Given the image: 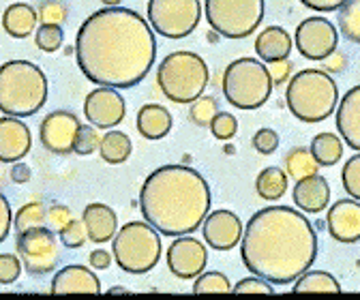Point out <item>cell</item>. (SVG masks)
<instances>
[{"label": "cell", "instance_id": "obj_29", "mask_svg": "<svg viewBox=\"0 0 360 300\" xmlns=\"http://www.w3.org/2000/svg\"><path fill=\"white\" fill-rule=\"evenodd\" d=\"M131 150H133V144H131L129 136L122 131H114V129H110V131L101 138L99 155L110 165L124 163L131 157Z\"/></svg>", "mask_w": 360, "mask_h": 300}, {"label": "cell", "instance_id": "obj_14", "mask_svg": "<svg viewBox=\"0 0 360 300\" xmlns=\"http://www.w3.org/2000/svg\"><path fill=\"white\" fill-rule=\"evenodd\" d=\"M79 126L82 122L71 112L58 110L48 114L39 126V138L43 148L52 155H71Z\"/></svg>", "mask_w": 360, "mask_h": 300}, {"label": "cell", "instance_id": "obj_25", "mask_svg": "<svg viewBox=\"0 0 360 300\" xmlns=\"http://www.w3.org/2000/svg\"><path fill=\"white\" fill-rule=\"evenodd\" d=\"M37 22H39V11H34V7L26 3H13L3 13V28L13 39H26L34 34Z\"/></svg>", "mask_w": 360, "mask_h": 300}, {"label": "cell", "instance_id": "obj_41", "mask_svg": "<svg viewBox=\"0 0 360 300\" xmlns=\"http://www.w3.org/2000/svg\"><path fill=\"white\" fill-rule=\"evenodd\" d=\"M67 5L60 3V0H45V3L39 7V20L43 24H63L67 20Z\"/></svg>", "mask_w": 360, "mask_h": 300}, {"label": "cell", "instance_id": "obj_33", "mask_svg": "<svg viewBox=\"0 0 360 300\" xmlns=\"http://www.w3.org/2000/svg\"><path fill=\"white\" fill-rule=\"evenodd\" d=\"M232 292V283L219 270H208L202 273L200 277H195L193 283V294H230Z\"/></svg>", "mask_w": 360, "mask_h": 300}, {"label": "cell", "instance_id": "obj_19", "mask_svg": "<svg viewBox=\"0 0 360 300\" xmlns=\"http://www.w3.org/2000/svg\"><path fill=\"white\" fill-rule=\"evenodd\" d=\"M335 122L341 140L356 152H360V84L343 95L335 110Z\"/></svg>", "mask_w": 360, "mask_h": 300}, {"label": "cell", "instance_id": "obj_15", "mask_svg": "<svg viewBox=\"0 0 360 300\" xmlns=\"http://www.w3.org/2000/svg\"><path fill=\"white\" fill-rule=\"evenodd\" d=\"M127 114V101L116 89L110 86H97L84 99V116L97 129H114L122 122Z\"/></svg>", "mask_w": 360, "mask_h": 300}, {"label": "cell", "instance_id": "obj_5", "mask_svg": "<svg viewBox=\"0 0 360 300\" xmlns=\"http://www.w3.org/2000/svg\"><path fill=\"white\" fill-rule=\"evenodd\" d=\"M285 103L300 122H322L339 105V89L324 69H302L288 81Z\"/></svg>", "mask_w": 360, "mask_h": 300}, {"label": "cell", "instance_id": "obj_30", "mask_svg": "<svg viewBox=\"0 0 360 300\" xmlns=\"http://www.w3.org/2000/svg\"><path fill=\"white\" fill-rule=\"evenodd\" d=\"M318 169H320V163L315 161V157L311 155L309 148H294L285 157L288 176H292L296 181L304 178V176H311V174H318Z\"/></svg>", "mask_w": 360, "mask_h": 300}, {"label": "cell", "instance_id": "obj_10", "mask_svg": "<svg viewBox=\"0 0 360 300\" xmlns=\"http://www.w3.org/2000/svg\"><path fill=\"white\" fill-rule=\"evenodd\" d=\"M146 18L157 34L185 39L202 20V3L200 0H148Z\"/></svg>", "mask_w": 360, "mask_h": 300}, {"label": "cell", "instance_id": "obj_1", "mask_svg": "<svg viewBox=\"0 0 360 300\" xmlns=\"http://www.w3.org/2000/svg\"><path fill=\"white\" fill-rule=\"evenodd\" d=\"M155 58V30L133 9L120 5L99 9L77 28V67L97 86L133 89L150 73Z\"/></svg>", "mask_w": 360, "mask_h": 300}, {"label": "cell", "instance_id": "obj_42", "mask_svg": "<svg viewBox=\"0 0 360 300\" xmlns=\"http://www.w3.org/2000/svg\"><path fill=\"white\" fill-rule=\"evenodd\" d=\"M251 144L259 155H273L279 148V136H277L275 129L264 126V129H257V131H255Z\"/></svg>", "mask_w": 360, "mask_h": 300}, {"label": "cell", "instance_id": "obj_20", "mask_svg": "<svg viewBox=\"0 0 360 300\" xmlns=\"http://www.w3.org/2000/svg\"><path fill=\"white\" fill-rule=\"evenodd\" d=\"M292 200H294V206H298L302 212H309V214L322 212L326 210L330 202V185L320 174L298 178L292 189Z\"/></svg>", "mask_w": 360, "mask_h": 300}, {"label": "cell", "instance_id": "obj_22", "mask_svg": "<svg viewBox=\"0 0 360 300\" xmlns=\"http://www.w3.org/2000/svg\"><path fill=\"white\" fill-rule=\"evenodd\" d=\"M82 221L86 226L88 240L97 242V244L112 240L118 232V217H116L114 208H110L108 204H101V202L88 204L82 212Z\"/></svg>", "mask_w": 360, "mask_h": 300}, {"label": "cell", "instance_id": "obj_36", "mask_svg": "<svg viewBox=\"0 0 360 300\" xmlns=\"http://www.w3.org/2000/svg\"><path fill=\"white\" fill-rule=\"evenodd\" d=\"M99 146H101V138L97 133V126L95 124H82L79 131H77V138H75L73 152L79 157H86V155H93Z\"/></svg>", "mask_w": 360, "mask_h": 300}, {"label": "cell", "instance_id": "obj_34", "mask_svg": "<svg viewBox=\"0 0 360 300\" xmlns=\"http://www.w3.org/2000/svg\"><path fill=\"white\" fill-rule=\"evenodd\" d=\"M63 39H65V32L58 24H41L34 32L37 48L45 54H52V52L60 50Z\"/></svg>", "mask_w": 360, "mask_h": 300}, {"label": "cell", "instance_id": "obj_23", "mask_svg": "<svg viewBox=\"0 0 360 300\" xmlns=\"http://www.w3.org/2000/svg\"><path fill=\"white\" fill-rule=\"evenodd\" d=\"M255 52L268 65L288 60L292 54V34L281 26H268L255 39Z\"/></svg>", "mask_w": 360, "mask_h": 300}, {"label": "cell", "instance_id": "obj_21", "mask_svg": "<svg viewBox=\"0 0 360 300\" xmlns=\"http://www.w3.org/2000/svg\"><path fill=\"white\" fill-rule=\"evenodd\" d=\"M50 289L52 294H101V281L90 268L71 264L56 273Z\"/></svg>", "mask_w": 360, "mask_h": 300}, {"label": "cell", "instance_id": "obj_39", "mask_svg": "<svg viewBox=\"0 0 360 300\" xmlns=\"http://www.w3.org/2000/svg\"><path fill=\"white\" fill-rule=\"evenodd\" d=\"M22 257L13 255V253H3L0 255V283L3 285H11L13 281L20 279L22 275Z\"/></svg>", "mask_w": 360, "mask_h": 300}, {"label": "cell", "instance_id": "obj_26", "mask_svg": "<svg viewBox=\"0 0 360 300\" xmlns=\"http://www.w3.org/2000/svg\"><path fill=\"white\" fill-rule=\"evenodd\" d=\"M288 171L279 167H264L255 178V191L266 202H277L288 191Z\"/></svg>", "mask_w": 360, "mask_h": 300}, {"label": "cell", "instance_id": "obj_11", "mask_svg": "<svg viewBox=\"0 0 360 300\" xmlns=\"http://www.w3.org/2000/svg\"><path fill=\"white\" fill-rule=\"evenodd\" d=\"M18 255L22 257L24 268L32 277H43L50 275L60 260V249H58V238L52 228H32L26 230L18 236Z\"/></svg>", "mask_w": 360, "mask_h": 300}, {"label": "cell", "instance_id": "obj_47", "mask_svg": "<svg viewBox=\"0 0 360 300\" xmlns=\"http://www.w3.org/2000/svg\"><path fill=\"white\" fill-rule=\"evenodd\" d=\"M0 212H3V223H0V242H5L9 236V230L13 226L11 221V206L5 195H0Z\"/></svg>", "mask_w": 360, "mask_h": 300}, {"label": "cell", "instance_id": "obj_24", "mask_svg": "<svg viewBox=\"0 0 360 300\" xmlns=\"http://www.w3.org/2000/svg\"><path fill=\"white\" fill-rule=\"evenodd\" d=\"M135 126H138V133L146 140H163L172 131L174 118L167 107L159 103H144L138 110Z\"/></svg>", "mask_w": 360, "mask_h": 300}, {"label": "cell", "instance_id": "obj_16", "mask_svg": "<svg viewBox=\"0 0 360 300\" xmlns=\"http://www.w3.org/2000/svg\"><path fill=\"white\" fill-rule=\"evenodd\" d=\"M245 228L236 212L232 210H212L202 223V236L208 247L217 251H230L243 240Z\"/></svg>", "mask_w": 360, "mask_h": 300}, {"label": "cell", "instance_id": "obj_31", "mask_svg": "<svg viewBox=\"0 0 360 300\" xmlns=\"http://www.w3.org/2000/svg\"><path fill=\"white\" fill-rule=\"evenodd\" d=\"M339 30L341 34L352 41L360 43V0H347V3L339 9Z\"/></svg>", "mask_w": 360, "mask_h": 300}, {"label": "cell", "instance_id": "obj_8", "mask_svg": "<svg viewBox=\"0 0 360 300\" xmlns=\"http://www.w3.org/2000/svg\"><path fill=\"white\" fill-rule=\"evenodd\" d=\"M273 77L257 58H238L223 71V97L238 110H257L273 95Z\"/></svg>", "mask_w": 360, "mask_h": 300}, {"label": "cell", "instance_id": "obj_51", "mask_svg": "<svg viewBox=\"0 0 360 300\" xmlns=\"http://www.w3.org/2000/svg\"><path fill=\"white\" fill-rule=\"evenodd\" d=\"M105 294H129V289H127V287H118V285H114V287H110Z\"/></svg>", "mask_w": 360, "mask_h": 300}, {"label": "cell", "instance_id": "obj_43", "mask_svg": "<svg viewBox=\"0 0 360 300\" xmlns=\"http://www.w3.org/2000/svg\"><path fill=\"white\" fill-rule=\"evenodd\" d=\"M234 294H275V285L262 277H247L232 287Z\"/></svg>", "mask_w": 360, "mask_h": 300}, {"label": "cell", "instance_id": "obj_37", "mask_svg": "<svg viewBox=\"0 0 360 300\" xmlns=\"http://www.w3.org/2000/svg\"><path fill=\"white\" fill-rule=\"evenodd\" d=\"M210 133L221 140V142H228L236 136L238 131V120L234 114H228V112H219L212 120H210Z\"/></svg>", "mask_w": 360, "mask_h": 300}, {"label": "cell", "instance_id": "obj_6", "mask_svg": "<svg viewBox=\"0 0 360 300\" xmlns=\"http://www.w3.org/2000/svg\"><path fill=\"white\" fill-rule=\"evenodd\" d=\"M210 79L206 60L189 50H178L167 54L157 69V84L165 99L172 103L189 105L204 97Z\"/></svg>", "mask_w": 360, "mask_h": 300}, {"label": "cell", "instance_id": "obj_13", "mask_svg": "<svg viewBox=\"0 0 360 300\" xmlns=\"http://www.w3.org/2000/svg\"><path fill=\"white\" fill-rule=\"evenodd\" d=\"M208 264V251L206 244L189 234L185 236H176L167 249V268L172 275L178 279H195L206 270Z\"/></svg>", "mask_w": 360, "mask_h": 300}, {"label": "cell", "instance_id": "obj_44", "mask_svg": "<svg viewBox=\"0 0 360 300\" xmlns=\"http://www.w3.org/2000/svg\"><path fill=\"white\" fill-rule=\"evenodd\" d=\"M71 219H73L71 210H69L67 206H63V204H54V206L48 210V223H50V228H52L54 232H58V234L71 223Z\"/></svg>", "mask_w": 360, "mask_h": 300}, {"label": "cell", "instance_id": "obj_45", "mask_svg": "<svg viewBox=\"0 0 360 300\" xmlns=\"http://www.w3.org/2000/svg\"><path fill=\"white\" fill-rule=\"evenodd\" d=\"M300 3L313 11H320V13H328V11H339L347 0H300Z\"/></svg>", "mask_w": 360, "mask_h": 300}, {"label": "cell", "instance_id": "obj_12", "mask_svg": "<svg viewBox=\"0 0 360 300\" xmlns=\"http://www.w3.org/2000/svg\"><path fill=\"white\" fill-rule=\"evenodd\" d=\"M294 46L309 60H326L339 46V32L326 18H307L294 32Z\"/></svg>", "mask_w": 360, "mask_h": 300}, {"label": "cell", "instance_id": "obj_32", "mask_svg": "<svg viewBox=\"0 0 360 300\" xmlns=\"http://www.w3.org/2000/svg\"><path fill=\"white\" fill-rule=\"evenodd\" d=\"M45 219H48V210H45V206L41 202H28L26 206H22L18 210L15 219H13V226H15L18 234H22L26 230L43 226Z\"/></svg>", "mask_w": 360, "mask_h": 300}, {"label": "cell", "instance_id": "obj_3", "mask_svg": "<svg viewBox=\"0 0 360 300\" xmlns=\"http://www.w3.org/2000/svg\"><path fill=\"white\" fill-rule=\"evenodd\" d=\"M210 185L185 163L161 165L146 176L140 189L144 221L163 236H185L202 228L210 210Z\"/></svg>", "mask_w": 360, "mask_h": 300}, {"label": "cell", "instance_id": "obj_2", "mask_svg": "<svg viewBox=\"0 0 360 300\" xmlns=\"http://www.w3.org/2000/svg\"><path fill=\"white\" fill-rule=\"evenodd\" d=\"M245 268L273 285H290L318 257V234L292 206H266L251 214L240 240Z\"/></svg>", "mask_w": 360, "mask_h": 300}, {"label": "cell", "instance_id": "obj_7", "mask_svg": "<svg viewBox=\"0 0 360 300\" xmlns=\"http://www.w3.org/2000/svg\"><path fill=\"white\" fill-rule=\"evenodd\" d=\"M161 232L148 221H129L112 238V255L127 275H144L161 260Z\"/></svg>", "mask_w": 360, "mask_h": 300}, {"label": "cell", "instance_id": "obj_27", "mask_svg": "<svg viewBox=\"0 0 360 300\" xmlns=\"http://www.w3.org/2000/svg\"><path fill=\"white\" fill-rule=\"evenodd\" d=\"M341 283L326 270H307L294 281V294H339Z\"/></svg>", "mask_w": 360, "mask_h": 300}, {"label": "cell", "instance_id": "obj_48", "mask_svg": "<svg viewBox=\"0 0 360 300\" xmlns=\"http://www.w3.org/2000/svg\"><path fill=\"white\" fill-rule=\"evenodd\" d=\"M112 257H114V255H110L105 249H95L93 253H90L88 262H90V266H93L95 270H105V268H110V264H112Z\"/></svg>", "mask_w": 360, "mask_h": 300}, {"label": "cell", "instance_id": "obj_4", "mask_svg": "<svg viewBox=\"0 0 360 300\" xmlns=\"http://www.w3.org/2000/svg\"><path fill=\"white\" fill-rule=\"evenodd\" d=\"M48 77L30 60H9L0 67V110L7 116L26 118L48 101Z\"/></svg>", "mask_w": 360, "mask_h": 300}, {"label": "cell", "instance_id": "obj_35", "mask_svg": "<svg viewBox=\"0 0 360 300\" xmlns=\"http://www.w3.org/2000/svg\"><path fill=\"white\" fill-rule=\"evenodd\" d=\"M341 183H343V189L347 191V195L360 202V152L352 155L345 161L343 171H341Z\"/></svg>", "mask_w": 360, "mask_h": 300}, {"label": "cell", "instance_id": "obj_17", "mask_svg": "<svg viewBox=\"0 0 360 300\" xmlns=\"http://www.w3.org/2000/svg\"><path fill=\"white\" fill-rule=\"evenodd\" d=\"M328 234L337 242H358L360 240V202L358 200H339L326 212Z\"/></svg>", "mask_w": 360, "mask_h": 300}, {"label": "cell", "instance_id": "obj_50", "mask_svg": "<svg viewBox=\"0 0 360 300\" xmlns=\"http://www.w3.org/2000/svg\"><path fill=\"white\" fill-rule=\"evenodd\" d=\"M343 67H345V58L341 56V54H333V56H328L326 58V71H343Z\"/></svg>", "mask_w": 360, "mask_h": 300}, {"label": "cell", "instance_id": "obj_9", "mask_svg": "<svg viewBox=\"0 0 360 300\" xmlns=\"http://www.w3.org/2000/svg\"><path fill=\"white\" fill-rule=\"evenodd\" d=\"M264 0H206L204 13L210 28L225 39H245L264 20Z\"/></svg>", "mask_w": 360, "mask_h": 300}, {"label": "cell", "instance_id": "obj_52", "mask_svg": "<svg viewBox=\"0 0 360 300\" xmlns=\"http://www.w3.org/2000/svg\"><path fill=\"white\" fill-rule=\"evenodd\" d=\"M101 3L108 5V7H118V5L122 3V0H101Z\"/></svg>", "mask_w": 360, "mask_h": 300}, {"label": "cell", "instance_id": "obj_28", "mask_svg": "<svg viewBox=\"0 0 360 300\" xmlns=\"http://www.w3.org/2000/svg\"><path fill=\"white\" fill-rule=\"evenodd\" d=\"M311 155L320 165L333 167L343 157V140L335 133H318L311 140Z\"/></svg>", "mask_w": 360, "mask_h": 300}, {"label": "cell", "instance_id": "obj_38", "mask_svg": "<svg viewBox=\"0 0 360 300\" xmlns=\"http://www.w3.org/2000/svg\"><path fill=\"white\" fill-rule=\"evenodd\" d=\"M217 114H219V105H217L214 97H200L191 105V120L200 126H208Z\"/></svg>", "mask_w": 360, "mask_h": 300}, {"label": "cell", "instance_id": "obj_18", "mask_svg": "<svg viewBox=\"0 0 360 300\" xmlns=\"http://www.w3.org/2000/svg\"><path fill=\"white\" fill-rule=\"evenodd\" d=\"M30 146L32 136L24 120L7 114L0 118V161L18 163L30 152Z\"/></svg>", "mask_w": 360, "mask_h": 300}, {"label": "cell", "instance_id": "obj_46", "mask_svg": "<svg viewBox=\"0 0 360 300\" xmlns=\"http://www.w3.org/2000/svg\"><path fill=\"white\" fill-rule=\"evenodd\" d=\"M270 71V77H273V84L279 86L283 81L290 79V73H292V63L290 60H279V63H270L268 67Z\"/></svg>", "mask_w": 360, "mask_h": 300}, {"label": "cell", "instance_id": "obj_49", "mask_svg": "<svg viewBox=\"0 0 360 300\" xmlns=\"http://www.w3.org/2000/svg\"><path fill=\"white\" fill-rule=\"evenodd\" d=\"M32 178V171H30V165H26V163H22V161H18L13 167H11V181L15 183V185H26L28 181Z\"/></svg>", "mask_w": 360, "mask_h": 300}, {"label": "cell", "instance_id": "obj_40", "mask_svg": "<svg viewBox=\"0 0 360 300\" xmlns=\"http://www.w3.org/2000/svg\"><path fill=\"white\" fill-rule=\"evenodd\" d=\"M58 236H60V242H63L67 249H79V247H84L86 240H88L86 226H84V221H77V219H71V223H69Z\"/></svg>", "mask_w": 360, "mask_h": 300}]
</instances>
